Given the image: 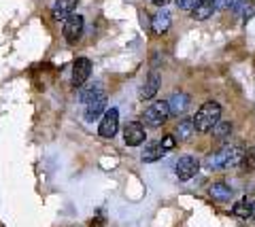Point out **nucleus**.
Instances as JSON below:
<instances>
[{
    "instance_id": "f257e3e1",
    "label": "nucleus",
    "mask_w": 255,
    "mask_h": 227,
    "mask_svg": "<svg viewBox=\"0 0 255 227\" xmlns=\"http://www.w3.org/2000/svg\"><path fill=\"white\" fill-rule=\"evenodd\" d=\"M243 155H245L243 147H223L221 151L206 155L204 166L211 168V170H228V168L241 166Z\"/></svg>"
},
{
    "instance_id": "f03ea898",
    "label": "nucleus",
    "mask_w": 255,
    "mask_h": 227,
    "mask_svg": "<svg viewBox=\"0 0 255 227\" xmlns=\"http://www.w3.org/2000/svg\"><path fill=\"white\" fill-rule=\"evenodd\" d=\"M191 121H194L196 132L206 134V132H211L215 125H217V121H221V106L215 102V100H209V102H204L198 108V113Z\"/></svg>"
},
{
    "instance_id": "7ed1b4c3",
    "label": "nucleus",
    "mask_w": 255,
    "mask_h": 227,
    "mask_svg": "<svg viewBox=\"0 0 255 227\" xmlns=\"http://www.w3.org/2000/svg\"><path fill=\"white\" fill-rule=\"evenodd\" d=\"M170 117V111H168V102L166 100H157L153 102L145 113H142V123L147 125V128H159V125H164L168 121Z\"/></svg>"
},
{
    "instance_id": "20e7f679",
    "label": "nucleus",
    "mask_w": 255,
    "mask_h": 227,
    "mask_svg": "<svg viewBox=\"0 0 255 227\" xmlns=\"http://www.w3.org/2000/svg\"><path fill=\"white\" fill-rule=\"evenodd\" d=\"M83 28H85L83 15H70V17L64 21V30H62L64 38H66V43H68V45H75L79 38H81Z\"/></svg>"
},
{
    "instance_id": "39448f33",
    "label": "nucleus",
    "mask_w": 255,
    "mask_h": 227,
    "mask_svg": "<svg viewBox=\"0 0 255 227\" xmlns=\"http://www.w3.org/2000/svg\"><path fill=\"white\" fill-rule=\"evenodd\" d=\"M198 168H200V161L196 157H191V155H183V157L177 161V166H174L179 181H189V178H194Z\"/></svg>"
},
{
    "instance_id": "423d86ee",
    "label": "nucleus",
    "mask_w": 255,
    "mask_h": 227,
    "mask_svg": "<svg viewBox=\"0 0 255 227\" xmlns=\"http://www.w3.org/2000/svg\"><path fill=\"white\" fill-rule=\"evenodd\" d=\"M117 128H119V113H117V108H111V111H107L105 117H102L98 132L102 138H113L117 134Z\"/></svg>"
},
{
    "instance_id": "0eeeda50",
    "label": "nucleus",
    "mask_w": 255,
    "mask_h": 227,
    "mask_svg": "<svg viewBox=\"0 0 255 227\" xmlns=\"http://www.w3.org/2000/svg\"><path fill=\"white\" fill-rule=\"evenodd\" d=\"M90 75H92V62L87 58H77L73 64V85L75 87H81L90 79Z\"/></svg>"
},
{
    "instance_id": "6e6552de",
    "label": "nucleus",
    "mask_w": 255,
    "mask_h": 227,
    "mask_svg": "<svg viewBox=\"0 0 255 227\" xmlns=\"http://www.w3.org/2000/svg\"><path fill=\"white\" fill-rule=\"evenodd\" d=\"M166 102H168V111H170L172 117H181V115H185V113H187V108H189V104H191V100H189L187 93L174 91L172 96H170V100H166Z\"/></svg>"
},
{
    "instance_id": "1a4fd4ad",
    "label": "nucleus",
    "mask_w": 255,
    "mask_h": 227,
    "mask_svg": "<svg viewBox=\"0 0 255 227\" xmlns=\"http://www.w3.org/2000/svg\"><path fill=\"white\" fill-rule=\"evenodd\" d=\"M77 4V0H55V4L51 6V17L55 21H66L70 15H75Z\"/></svg>"
},
{
    "instance_id": "9d476101",
    "label": "nucleus",
    "mask_w": 255,
    "mask_h": 227,
    "mask_svg": "<svg viewBox=\"0 0 255 227\" xmlns=\"http://www.w3.org/2000/svg\"><path fill=\"white\" fill-rule=\"evenodd\" d=\"M145 128H142V123L134 121V123H128L126 130H124V140L128 147H138L140 143H145Z\"/></svg>"
},
{
    "instance_id": "9b49d317",
    "label": "nucleus",
    "mask_w": 255,
    "mask_h": 227,
    "mask_svg": "<svg viewBox=\"0 0 255 227\" xmlns=\"http://www.w3.org/2000/svg\"><path fill=\"white\" fill-rule=\"evenodd\" d=\"M107 108V93L102 91V93H98V96H94L92 100H87L85 102V119L87 121H92V119H96L102 111Z\"/></svg>"
},
{
    "instance_id": "f8f14e48",
    "label": "nucleus",
    "mask_w": 255,
    "mask_h": 227,
    "mask_svg": "<svg viewBox=\"0 0 255 227\" xmlns=\"http://www.w3.org/2000/svg\"><path fill=\"white\" fill-rule=\"evenodd\" d=\"M159 85H162V81H159V75L155 73H149V76H147V81H145V85L140 87V91H138V96L142 98V100H151L157 93V89H159Z\"/></svg>"
},
{
    "instance_id": "ddd939ff",
    "label": "nucleus",
    "mask_w": 255,
    "mask_h": 227,
    "mask_svg": "<svg viewBox=\"0 0 255 227\" xmlns=\"http://www.w3.org/2000/svg\"><path fill=\"white\" fill-rule=\"evenodd\" d=\"M168 28H170V15L166 11L155 13L153 19H151V32H153L155 36H159V34L168 32Z\"/></svg>"
},
{
    "instance_id": "4468645a",
    "label": "nucleus",
    "mask_w": 255,
    "mask_h": 227,
    "mask_svg": "<svg viewBox=\"0 0 255 227\" xmlns=\"http://www.w3.org/2000/svg\"><path fill=\"white\" fill-rule=\"evenodd\" d=\"M213 11H215L213 0H200V2L196 4V9L191 11V15H194V19H198V21H204V19H209V17H211Z\"/></svg>"
},
{
    "instance_id": "2eb2a0df",
    "label": "nucleus",
    "mask_w": 255,
    "mask_h": 227,
    "mask_svg": "<svg viewBox=\"0 0 255 227\" xmlns=\"http://www.w3.org/2000/svg\"><path fill=\"white\" fill-rule=\"evenodd\" d=\"M232 9L241 15L243 19H251L255 15V2H253V0H234Z\"/></svg>"
},
{
    "instance_id": "dca6fc26",
    "label": "nucleus",
    "mask_w": 255,
    "mask_h": 227,
    "mask_svg": "<svg viewBox=\"0 0 255 227\" xmlns=\"http://www.w3.org/2000/svg\"><path fill=\"white\" fill-rule=\"evenodd\" d=\"M232 189L226 185V183H215L211 185V198L217 200V202H230V198H232Z\"/></svg>"
},
{
    "instance_id": "f3484780",
    "label": "nucleus",
    "mask_w": 255,
    "mask_h": 227,
    "mask_svg": "<svg viewBox=\"0 0 255 227\" xmlns=\"http://www.w3.org/2000/svg\"><path fill=\"white\" fill-rule=\"evenodd\" d=\"M215 140H219V143H223V140H228L230 134H232V123L230 121H217V125L211 130Z\"/></svg>"
},
{
    "instance_id": "a211bd4d",
    "label": "nucleus",
    "mask_w": 255,
    "mask_h": 227,
    "mask_svg": "<svg viewBox=\"0 0 255 227\" xmlns=\"http://www.w3.org/2000/svg\"><path fill=\"white\" fill-rule=\"evenodd\" d=\"M232 213L236 217H241V219H249L253 215V200H241V202H236V206L232 208Z\"/></svg>"
},
{
    "instance_id": "6ab92c4d",
    "label": "nucleus",
    "mask_w": 255,
    "mask_h": 227,
    "mask_svg": "<svg viewBox=\"0 0 255 227\" xmlns=\"http://www.w3.org/2000/svg\"><path fill=\"white\" fill-rule=\"evenodd\" d=\"M194 132H196V128H194V121L191 119L179 121V125H177V138L179 140H189L191 136H194Z\"/></svg>"
},
{
    "instance_id": "aec40b11",
    "label": "nucleus",
    "mask_w": 255,
    "mask_h": 227,
    "mask_svg": "<svg viewBox=\"0 0 255 227\" xmlns=\"http://www.w3.org/2000/svg\"><path fill=\"white\" fill-rule=\"evenodd\" d=\"M164 155V149H162V145H149V147H145V151L140 153V159L142 161H155V159H159Z\"/></svg>"
},
{
    "instance_id": "412c9836",
    "label": "nucleus",
    "mask_w": 255,
    "mask_h": 227,
    "mask_svg": "<svg viewBox=\"0 0 255 227\" xmlns=\"http://www.w3.org/2000/svg\"><path fill=\"white\" fill-rule=\"evenodd\" d=\"M241 166H243L245 172H253L255 170V147H251V149H247L245 151Z\"/></svg>"
},
{
    "instance_id": "4be33fe9",
    "label": "nucleus",
    "mask_w": 255,
    "mask_h": 227,
    "mask_svg": "<svg viewBox=\"0 0 255 227\" xmlns=\"http://www.w3.org/2000/svg\"><path fill=\"white\" fill-rule=\"evenodd\" d=\"M198 2H200V0H177L179 9H183V11H194Z\"/></svg>"
},
{
    "instance_id": "5701e85b",
    "label": "nucleus",
    "mask_w": 255,
    "mask_h": 227,
    "mask_svg": "<svg viewBox=\"0 0 255 227\" xmlns=\"http://www.w3.org/2000/svg\"><path fill=\"white\" fill-rule=\"evenodd\" d=\"M213 4H215V9H219V11H226V9H232L234 0H213Z\"/></svg>"
},
{
    "instance_id": "b1692460",
    "label": "nucleus",
    "mask_w": 255,
    "mask_h": 227,
    "mask_svg": "<svg viewBox=\"0 0 255 227\" xmlns=\"http://www.w3.org/2000/svg\"><path fill=\"white\" fill-rule=\"evenodd\" d=\"M159 145H162L164 151H170V149H172L174 145H177V140H174V136H164V138H162V143H159Z\"/></svg>"
},
{
    "instance_id": "393cba45",
    "label": "nucleus",
    "mask_w": 255,
    "mask_h": 227,
    "mask_svg": "<svg viewBox=\"0 0 255 227\" xmlns=\"http://www.w3.org/2000/svg\"><path fill=\"white\" fill-rule=\"evenodd\" d=\"M168 2H172V0H153V4H157V6H166Z\"/></svg>"
}]
</instances>
